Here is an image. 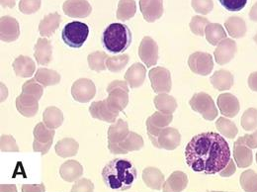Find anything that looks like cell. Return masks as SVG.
<instances>
[{"instance_id": "1", "label": "cell", "mask_w": 257, "mask_h": 192, "mask_svg": "<svg viewBox=\"0 0 257 192\" xmlns=\"http://www.w3.org/2000/svg\"><path fill=\"white\" fill-rule=\"evenodd\" d=\"M185 160L196 172L216 174L224 170L231 160L229 146L218 133H202L194 136L187 144Z\"/></svg>"}, {"instance_id": "2", "label": "cell", "mask_w": 257, "mask_h": 192, "mask_svg": "<svg viewBox=\"0 0 257 192\" xmlns=\"http://www.w3.org/2000/svg\"><path fill=\"white\" fill-rule=\"evenodd\" d=\"M102 177L108 188L123 191L134 185L137 179V169L128 160L115 159L104 166Z\"/></svg>"}, {"instance_id": "3", "label": "cell", "mask_w": 257, "mask_h": 192, "mask_svg": "<svg viewBox=\"0 0 257 192\" xmlns=\"http://www.w3.org/2000/svg\"><path fill=\"white\" fill-rule=\"evenodd\" d=\"M132 32L127 25L112 23L103 32L102 42L108 52L119 54L125 52L132 43Z\"/></svg>"}, {"instance_id": "4", "label": "cell", "mask_w": 257, "mask_h": 192, "mask_svg": "<svg viewBox=\"0 0 257 192\" xmlns=\"http://www.w3.org/2000/svg\"><path fill=\"white\" fill-rule=\"evenodd\" d=\"M89 35V28L85 23L73 21L66 24L62 32L64 44L73 49H79L83 46Z\"/></svg>"}, {"instance_id": "5", "label": "cell", "mask_w": 257, "mask_h": 192, "mask_svg": "<svg viewBox=\"0 0 257 192\" xmlns=\"http://www.w3.org/2000/svg\"><path fill=\"white\" fill-rule=\"evenodd\" d=\"M109 104L118 110L123 111L128 103V86L126 81L114 80L107 87Z\"/></svg>"}, {"instance_id": "6", "label": "cell", "mask_w": 257, "mask_h": 192, "mask_svg": "<svg viewBox=\"0 0 257 192\" xmlns=\"http://www.w3.org/2000/svg\"><path fill=\"white\" fill-rule=\"evenodd\" d=\"M189 104L195 112L201 114L208 121H213L218 116V109L213 98L205 92L194 94Z\"/></svg>"}, {"instance_id": "7", "label": "cell", "mask_w": 257, "mask_h": 192, "mask_svg": "<svg viewBox=\"0 0 257 192\" xmlns=\"http://www.w3.org/2000/svg\"><path fill=\"white\" fill-rule=\"evenodd\" d=\"M34 142H33V150L34 152L41 153L42 155H46L53 144L55 138V130L48 128L45 123H38L34 128Z\"/></svg>"}, {"instance_id": "8", "label": "cell", "mask_w": 257, "mask_h": 192, "mask_svg": "<svg viewBox=\"0 0 257 192\" xmlns=\"http://www.w3.org/2000/svg\"><path fill=\"white\" fill-rule=\"evenodd\" d=\"M149 77L153 90L157 93H167L171 90L172 81L170 71L164 67L157 66L150 70Z\"/></svg>"}, {"instance_id": "9", "label": "cell", "mask_w": 257, "mask_h": 192, "mask_svg": "<svg viewBox=\"0 0 257 192\" xmlns=\"http://www.w3.org/2000/svg\"><path fill=\"white\" fill-rule=\"evenodd\" d=\"M181 142V135L178 130L175 128L162 129L158 137L152 142L153 145L159 149H163L167 151L175 150Z\"/></svg>"}, {"instance_id": "10", "label": "cell", "mask_w": 257, "mask_h": 192, "mask_svg": "<svg viewBox=\"0 0 257 192\" xmlns=\"http://www.w3.org/2000/svg\"><path fill=\"white\" fill-rule=\"evenodd\" d=\"M95 94L96 87L91 79L79 78L72 84L71 95L75 101L80 103H87Z\"/></svg>"}, {"instance_id": "11", "label": "cell", "mask_w": 257, "mask_h": 192, "mask_svg": "<svg viewBox=\"0 0 257 192\" xmlns=\"http://www.w3.org/2000/svg\"><path fill=\"white\" fill-rule=\"evenodd\" d=\"M188 65L194 73L199 75H208L213 70V57L204 52H195L189 57Z\"/></svg>"}, {"instance_id": "12", "label": "cell", "mask_w": 257, "mask_h": 192, "mask_svg": "<svg viewBox=\"0 0 257 192\" xmlns=\"http://www.w3.org/2000/svg\"><path fill=\"white\" fill-rule=\"evenodd\" d=\"M89 112L94 119L108 123H115L120 113L118 110H116L109 104L107 99L92 102L89 107Z\"/></svg>"}, {"instance_id": "13", "label": "cell", "mask_w": 257, "mask_h": 192, "mask_svg": "<svg viewBox=\"0 0 257 192\" xmlns=\"http://www.w3.org/2000/svg\"><path fill=\"white\" fill-rule=\"evenodd\" d=\"M130 133L128 123L123 119L117 120L108 129V148L112 154H116L118 146Z\"/></svg>"}, {"instance_id": "14", "label": "cell", "mask_w": 257, "mask_h": 192, "mask_svg": "<svg viewBox=\"0 0 257 192\" xmlns=\"http://www.w3.org/2000/svg\"><path fill=\"white\" fill-rule=\"evenodd\" d=\"M139 56L147 67L157 64L159 60V46L157 42L149 36L145 37L139 47Z\"/></svg>"}, {"instance_id": "15", "label": "cell", "mask_w": 257, "mask_h": 192, "mask_svg": "<svg viewBox=\"0 0 257 192\" xmlns=\"http://www.w3.org/2000/svg\"><path fill=\"white\" fill-rule=\"evenodd\" d=\"M172 120V114H165L160 111L155 112L152 116H150L147 120V130L150 140L153 142L158 137L161 130L168 127Z\"/></svg>"}, {"instance_id": "16", "label": "cell", "mask_w": 257, "mask_h": 192, "mask_svg": "<svg viewBox=\"0 0 257 192\" xmlns=\"http://www.w3.org/2000/svg\"><path fill=\"white\" fill-rule=\"evenodd\" d=\"M64 14L71 18H86L92 12L87 0H66L63 5Z\"/></svg>"}, {"instance_id": "17", "label": "cell", "mask_w": 257, "mask_h": 192, "mask_svg": "<svg viewBox=\"0 0 257 192\" xmlns=\"http://www.w3.org/2000/svg\"><path fill=\"white\" fill-rule=\"evenodd\" d=\"M20 36V27L18 21L10 16L0 18V39L2 42L11 43L16 41Z\"/></svg>"}, {"instance_id": "18", "label": "cell", "mask_w": 257, "mask_h": 192, "mask_svg": "<svg viewBox=\"0 0 257 192\" xmlns=\"http://www.w3.org/2000/svg\"><path fill=\"white\" fill-rule=\"evenodd\" d=\"M140 9L147 22H156L163 14V0H140Z\"/></svg>"}, {"instance_id": "19", "label": "cell", "mask_w": 257, "mask_h": 192, "mask_svg": "<svg viewBox=\"0 0 257 192\" xmlns=\"http://www.w3.org/2000/svg\"><path fill=\"white\" fill-rule=\"evenodd\" d=\"M236 53V44L233 40L225 38L217 47L214 52L216 62L221 65L229 63Z\"/></svg>"}, {"instance_id": "20", "label": "cell", "mask_w": 257, "mask_h": 192, "mask_svg": "<svg viewBox=\"0 0 257 192\" xmlns=\"http://www.w3.org/2000/svg\"><path fill=\"white\" fill-rule=\"evenodd\" d=\"M39 100L36 96L21 93L16 98V108L24 117H33L39 110Z\"/></svg>"}, {"instance_id": "21", "label": "cell", "mask_w": 257, "mask_h": 192, "mask_svg": "<svg viewBox=\"0 0 257 192\" xmlns=\"http://www.w3.org/2000/svg\"><path fill=\"white\" fill-rule=\"evenodd\" d=\"M233 158L238 167H247L252 163V152L243 142L242 137L238 138L233 145Z\"/></svg>"}, {"instance_id": "22", "label": "cell", "mask_w": 257, "mask_h": 192, "mask_svg": "<svg viewBox=\"0 0 257 192\" xmlns=\"http://www.w3.org/2000/svg\"><path fill=\"white\" fill-rule=\"evenodd\" d=\"M218 107L220 112L228 118L235 117L239 112L238 99L230 93H223L218 97Z\"/></svg>"}, {"instance_id": "23", "label": "cell", "mask_w": 257, "mask_h": 192, "mask_svg": "<svg viewBox=\"0 0 257 192\" xmlns=\"http://www.w3.org/2000/svg\"><path fill=\"white\" fill-rule=\"evenodd\" d=\"M34 57L36 62L41 65L50 64L53 59L52 43L46 38H39L35 46Z\"/></svg>"}, {"instance_id": "24", "label": "cell", "mask_w": 257, "mask_h": 192, "mask_svg": "<svg viewBox=\"0 0 257 192\" xmlns=\"http://www.w3.org/2000/svg\"><path fill=\"white\" fill-rule=\"evenodd\" d=\"M147 68L144 64L136 63L125 73V80L131 88H137L143 85L146 79Z\"/></svg>"}, {"instance_id": "25", "label": "cell", "mask_w": 257, "mask_h": 192, "mask_svg": "<svg viewBox=\"0 0 257 192\" xmlns=\"http://www.w3.org/2000/svg\"><path fill=\"white\" fill-rule=\"evenodd\" d=\"M143 147H144L143 137L135 132H130L128 136L125 138V140L122 143H120V145L118 146V149L115 155H125V154H128V152L139 151Z\"/></svg>"}, {"instance_id": "26", "label": "cell", "mask_w": 257, "mask_h": 192, "mask_svg": "<svg viewBox=\"0 0 257 192\" xmlns=\"http://www.w3.org/2000/svg\"><path fill=\"white\" fill-rule=\"evenodd\" d=\"M188 185V177L182 171H174L162 186L163 192H180Z\"/></svg>"}, {"instance_id": "27", "label": "cell", "mask_w": 257, "mask_h": 192, "mask_svg": "<svg viewBox=\"0 0 257 192\" xmlns=\"http://www.w3.org/2000/svg\"><path fill=\"white\" fill-rule=\"evenodd\" d=\"M61 15L58 12L47 15L39 24V32L42 37H51L61 24Z\"/></svg>"}, {"instance_id": "28", "label": "cell", "mask_w": 257, "mask_h": 192, "mask_svg": "<svg viewBox=\"0 0 257 192\" xmlns=\"http://www.w3.org/2000/svg\"><path fill=\"white\" fill-rule=\"evenodd\" d=\"M83 173V167L75 160H67L62 164L60 174L65 181L72 182L78 179Z\"/></svg>"}, {"instance_id": "29", "label": "cell", "mask_w": 257, "mask_h": 192, "mask_svg": "<svg viewBox=\"0 0 257 192\" xmlns=\"http://www.w3.org/2000/svg\"><path fill=\"white\" fill-rule=\"evenodd\" d=\"M210 80H211L212 85L220 91H225V90L230 89L234 82L233 75L228 70H225V69L217 70L211 76Z\"/></svg>"}, {"instance_id": "30", "label": "cell", "mask_w": 257, "mask_h": 192, "mask_svg": "<svg viewBox=\"0 0 257 192\" xmlns=\"http://www.w3.org/2000/svg\"><path fill=\"white\" fill-rule=\"evenodd\" d=\"M13 69L17 76L30 77L36 70V64L31 58L26 56H19L13 63Z\"/></svg>"}, {"instance_id": "31", "label": "cell", "mask_w": 257, "mask_h": 192, "mask_svg": "<svg viewBox=\"0 0 257 192\" xmlns=\"http://www.w3.org/2000/svg\"><path fill=\"white\" fill-rule=\"evenodd\" d=\"M143 179L150 188L156 190H161L164 183V176L162 172L156 167L146 168L143 172Z\"/></svg>"}, {"instance_id": "32", "label": "cell", "mask_w": 257, "mask_h": 192, "mask_svg": "<svg viewBox=\"0 0 257 192\" xmlns=\"http://www.w3.org/2000/svg\"><path fill=\"white\" fill-rule=\"evenodd\" d=\"M43 120L45 125L48 128L55 129L59 128L63 122H64V114L61 109L55 106H50L46 108L43 114Z\"/></svg>"}, {"instance_id": "33", "label": "cell", "mask_w": 257, "mask_h": 192, "mask_svg": "<svg viewBox=\"0 0 257 192\" xmlns=\"http://www.w3.org/2000/svg\"><path fill=\"white\" fill-rule=\"evenodd\" d=\"M55 149L58 156L62 158H70L77 154L79 145L72 138H64L57 143Z\"/></svg>"}, {"instance_id": "34", "label": "cell", "mask_w": 257, "mask_h": 192, "mask_svg": "<svg viewBox=\"0 0 257 192\" xmlns=\"http://www.w3.org/2000/svg\"><path fill=\"white\" fill-rule=\"evenodd\" d=\"M35 79L39 83H41L44 87H47V86H52V85H56V84L60 83L61 75L56 70L41 67L37 70Z\"/></svg>"}, {"instance_id": "35", "label": "cell", "mask_w": 257, "mask_h": 192, "mask_svg": "<svg viewBox=\"0 0 257 192\" xmlns=\"http://www.w3.org/2000/svg\"><path fill=\"white\" fill-rule=\"evenodd\" d=\"M225 26L226 32L234 39L242 38L246 33V24L244 20L237 16H232L226 19Z\"/></svg>"}, {"instance_id": "36", "label": "cell", "mask_w": 257, "mask_h": 192, "mask_svg": "<svg viewBox=\"0 0 257 192\" xmlns=\"http://www.w3.org/2000/svg\"><path fill=\"white\" fill-rule=\"evenodd\" d=\"M205 36L208 41L213 46H218L223 40L226 38L224 27L219 23H210L205 30Z\"/></svg>"}, {"instance_id": "37", "label": "cell", "mask_w": 257, "mask_h": 192, "mask_svg": "<svg viewBox=\"0 0 257 192\" xmlns=\"http://www.w3.org/2000/svg\"><path fill=\"white\" fill-rule=\"evenodd\" d=\"M154 102L157 109L165 114H172L177 108L176 99L167 93H161L156 96Z\"/></svg>"}, {"instance_id": "38", "label": "cell", "mask_w": 257, "mask_h": 192, "mask_svg": "<svg viewBox=\"0 0 257 192\" xmlns=\"http://www.w3.org/2000/svg\"><path fill=\"white\" fill-rule=\"evenodd\" d=\"M137 4L135 0H120L117 9V18L120 21H128L135 16Z\"/></svg>"}, {"instance_id": "39", "label": "cell", "mask_w": 257, "mask_h": 192, "mask_svg": "<svg viewBox=\"0 0 257 192\" xmlns=\"http://www.w3.org/2000/svg\"><path fill=\"white\" fill-rule=\"evenodd\" d=\"M239 182L244 191L257 192V173L254 170L248 169L242 172Z\"/></svg>"}, {"instance_id": "40", "label": "cell", "mask_w": 257, "mask_h": 192, "mask_svg": "<svg viewBox=\"0 0 257 192\" xmlns=\"http://www.w3.org/2000/svg\"><path fill=\"white\" fill-rule=\"evenodd\" d=\"M216 127L218 129V131L227 139L235 138V136L238 133L236 125L232 121L226 119L225 117L218 118L216 122Z\"/></svg>"}, {"instance_id": "41", "label": "cell", "mask_w": 257, "mask_h": 192, "mask_svg": "<svg viewBox=\"0 0 257 192\" xmlns=\"http://www.w3.org/2000/svg\"><path fill=\"white\" fill-rule=\"evenodd\" d=\"M106 60H107L106 53H104V52H93L87 58L88 66L91 70H94L97 72L103 71L107 68Z\"/></svg>"}, {"instance_id": "42", "label": "cell", "mask_w": 257, "mask_h": 192, "mask_svg": "<svg viewBox=\"0 0 257 192\" xmlns=\"http://www.w3.org/2000/svg\"><path fill=\"white\" fill-rule=\"evenodd\" d=\"M128 63V56L126 54L108 57L106 60V66L112 72L121 71Z\"/></svg>"}, {"instance_id": "43", "label": "cell", "mask_w": 257, "mask_h": 192, "mask_svg": "<svg viewBox=\"0 0 257 192\" xmlns=\"http://www.w3.org/2000/svg\"><path fill=\"white\" fill-rule=\"evenodd\" d=\"M241 127L245 131H252L257 128V109H247L241 117Z\"/></svg>"}, {"instance_id": "44", "label": "cell", "mask_w": 257, "mask_h": 192, "mask_svg": "<svg viewBox=\"0 0 257 192\" xmlns=\"http://www.w3.org/2000/svg\"><path fill=\"white\" fill-rule=\"evenodd\" d=\"M210 24L209 20L202 16H194L190 21V30L197 36H204L206 27Z\"/></svg>"}, {"instance_id": "45", "label": "cell", "mask_w": 257, "mask_h": 192, "mask_svg": "<svg viewBox=\"0 0 257 192\" xmlns=\"http://www.w3.org/2000/svg\"><path fill=\"white\" fill-rule=\"evenodd\" d=\"M22 92L36 96L38 99H41L44 92V86L41 83H39L35 78H33L23 84Z\"/></svg>"}, {"instance_id": "46", "label": "cell", "mask_w": 257, "mask_h": 192, "mask_svg": "<svg viewBox=\"0 0 257 192\" xmlns=\"http://www.w3.org/2000/svg\"><path fill=\"white\" fill-rule=\"evenodd\" d=\"M191 5L197 13L202 15L209 14L214 8L213 0H192Z\"/></svg>"}, {"instance_id": "47", "label": "cell", "mask_w": 257, "mask_h": 192, "mask_svg": "<svg viewBox=\"0 0 257 192\" xmlns=\"http://www.w3.org/2000/svg\"><path fill=\"white\" fill-rule=\"evenodd\" d=\"M41 7V0H20L19 10L23 14H33Z\"/></svg>"}, {"instance_id": "48", "label": "cell", "mask_w": 257, "mask_h": 192, "mask_svg": "<svg viewBox=\"0 0 257 192\" xmlns=\"http://www.w3.org/2000/svg\"><path fill=\"white\" fill-rule=\"evenodd\" d=\"M1 152H18L19 148L16 144L15 139L9 135H2L0 139Z\"/></svg>"}, {"instance_id": "49", "label": "cell", "mask_w": 257, "mask_h": 192, "mask_svg": "<svg viewBox=\"0 0 257 192\" xmlns=\"http://www.w3.org/2000/svg\"><path fill=\"white\" fill-rule=\"evenodd\" d=\"M222 6L227 11L237 12L244 8L247 0H219Z\"/></svg>"}, {"instance_id": "50", "label": "cell", "mask_w": 257, "mask_h": 192, "mask_svg": "<svg viewBox=\"0 0 257 192\" xmlns=\"http://www.w3.org/2000/svg\"><path fill=\"white\" fill-rule=\"evenodd\" d=\"M92 190H93L92 182L88 179H81L73 185L71 192H90Z\"/></svg>"}, {"instance_id": "51", "label": "cell", "mask_w": 257, "mask_h": 192, "mask_svg": "<svg viewBox=\"0 0 257 192\" xmlns=\"http://www.w3.org/2000/svg\"><path fill=\"white\" fill-rule=\"evenodd\" d=\"M244 144L249 149H256L257 148V131L251 135H245L242 137Z\"/></svg>"}, {"instance_id": "52", "label": "cell", "mask_w": 257, "mask_h": 192, "mask_svg": "<svg viewBox=\"0 0 257 192\" xmlns=\"http://www.w3.org/2000/svg\"><path fill=\"white\" fill-rule=\"evenodd\" d=\"M236 170V167H235V164L233 162V160H230V161L228 162V164L226 165L224 170H222L220 173H221V176L223 177H227V176H230L231 174H233Z\"/></svg>"}, {"instance_id": "53", "label": "cell", "mask_w": 257, "mask_h": 192, "mask_svg": "<svg viewBox=\"0 0 257 192\" xmlns=\"http://www.w3.org/2000/svg\"><path fill=\"white\" fill-rule=\"evenodd\" d=\"M248 85L249 88L257 92V71L252 72L248 77Z\"/></svg>"}, {"instance_id": "54", "label": "cell", "mask_w": 257, "mask_h": 192, "mask_svg": "<svg viewBox=\"0 0 257 192\" xmlns=\"http://www.w3.org/2000/svg\"><path fill=\"white\" fill-rule=\"evenodd\" d=\"M0 4H1V7L3 8L5 7L13 8L16 4V0H0Z\"/></svg>"}, {"instance_id": "55", "label": "cell", "mask_w": 257, "mask_h": 192, "mask_svg": "<svg viewBox=\"0 0 257 192\" xmlns=\"http://www.w3.org/2000/svg\"><path fill=\"white\" fill-rule=\"evenodd\" d=\"M249 18H250L252 21L257 22V2L251 7V9H250Z\"/></svg>"}, {"instance_id": "56", "label": "cell", "mask_w": 257, "mask_h": 192, "mask_svg": "<svg viewBox=\"0 0 257 192\" xmlns=\"http://www.w3.org/2000/svg\"><path fill=\"white\" fill-rule=\"evenodd\" d=\"M254 42H255V43H256V44H257V33H256V35H255V36H254Z\"/></svg>"}, {"instance_id": "57", "label": "cell", "mask_w": 257, "mask_h": 192, "mask_svg": "<svg viewBox=\"0 0 257 192\" xmlns=\"http://www.w3.org/2000/svg\"><path fill=\"white\" fill-rule=\"evenodd\" d=\"M256 162H257V153H256Z\"/></svg>"}]
</instances>
